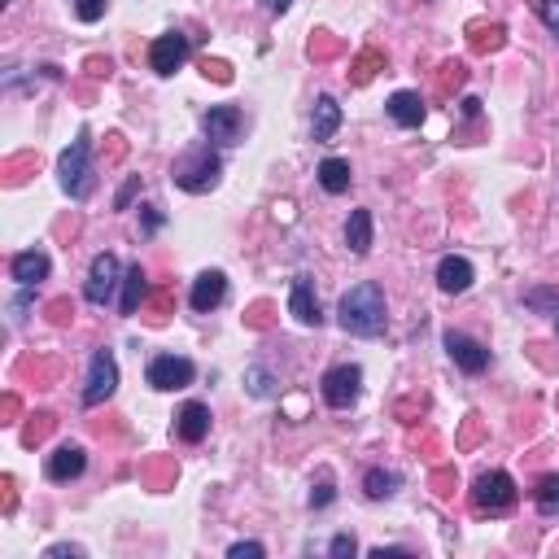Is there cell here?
<instances>
[{"label":"cell","mask_w":559,"mask_h":559,"mask_svg":"<svg viewBox=\"0 0 559 559\" xmlns=\"http://www.w3.org/2000/svg\"><path fill=\"white\" fill-rule=\"evenodd\" d=\"M525 306H529V311H542V315H555L559 311V289H546V284H538V289H525Z\"/></svg>","instance_id":"cell-24"},{"label":"cell","mask_w":559,"mask_h":559,"mask_svg":"<svg viewBox=\"0 0 559 559\" xmlns=\"http://www.w3.org/2000/svg\"><path fill=\"white\" fill-rule=\"evenodd\" d=\"M472 280H477V267H472L463 254H446L442 263H437V289L450 293V297L468 293V289H472Z\"/></svg>","instance_id":"cell-15"},{"label":"cell","mask_w":559,"mask_h":559,"mask_svg":"<svg viewBox=\"0 0 559 559\" xmlns=\"http://www.w3.org/2000/svg\"><path fill=\"white\" fill-rule=\"evenodd\" d=\"M289 315L297 319V324H306V328H319V324H324L311 276H293V284H289Z\"/></svg>","instance_id":"cell-13"},{"label":"cell","mask_w":559,"mask_h":559,"mask_svg":"<svg viewBox=\"0 0 559 559\" xmlns=\"http://www.w3.org/2000/svg\"><path fill=\"white\" fill-rule=\"evenodd\" d=\"M372 66H380V57H376V53H367L363 62H359V70H354V83H367V79H372Z\"/></svg>","instance_id":"cell-35"},{"label":"cell","mask_w":559,"mask_h":559,"mask_svg":"<svg viewBox=\"0 0 559 559\" xmlns=\"http://www.w3.org/2000/svg\"><path fill=\"white\" fill-rule=\"evenodd\" d=\"M459 110H463V118H477V114H481V101H477V97H463Z\"/></svg>","instance_id":"cell-37"},{"label":"cell","mask_w":559,"mask_h":559,"mask_svg":"<svg viewBox=\"0 0 559 559\" xmlns=\"http://www.w3.org/2000/svg\"><path fill=\"white\" fill-rule=\"evenodd\" d=\"M538 18H542V27L559 40V0H538Z\"/></svg>","instance_id":"cell-27"},{"label":"cell","mask_w":559,"mask_h":559,"mask_svg":"<svg viewBox=\"0 0 559 559\" xmlns=\"http://www.w3.org/2000/svg\"><path fill=\"white\" fill-rule=\"evenodd\" d=\"M442 346H446V354L455 359V367H459L463 376H481L485 367H490V350H485L477 337H468V332L450 328L446 337H442Z\"/></svg>","instance_id":"cell-9"},{"label":"cell","mask_w":559,"mask_h":559,"mask_svg":"<svg viewBox=\"0 0 559 559\" xmlns=\"http://www.w3.org/2000/svg\"><path fill=\"white\" fill-rule=\"evenodd\" d=\"M354 551H359V546H354L350 533H337V538L328 542V555H332V559H346V555H354Z\"/></svg>","instance_id":"cell-32"},{"label":"cell","mask_w":559,"mask_h":559,"mask_svg":"<svg viewBox=\"0 0 559 559\" xmlns=\"http://www.w3.org/2000/svg\"><path fill=\"white\" fill-rule=\"evenodd\" d=\"M175 433H180V442H188V446L206 442V433H210V407L206 402H184L180 415H175Z\"/></svg>","instance_id":"cell-17"},{"label":"cell","mask_w":559,"mask_h":559,"mask_svg":"<svg viewBox=\"0 0 559 559\" xmlns=\"http://www.w3.org/2000/svg\"><path fill=\"white\" fill-rule=\"evenodd\" d=\"M385 114L394 118L398 127H407V132H411V127L424 123L428 110H424V97H420V92H394V97H389V105H385Z\"/></svg>","instance_id":"cell-18"},{"label":"cell","mask_w":559,"mask_h":559,"mask_svg":"<svg viewBox=\"0 0 559 559\" xmlns=\"http://www.w3.org/2000/svg\"><path fill=\"white\" fill-rule=\"evenodd\" d=\"M49 428H53V420H49V415H40V424H31L27 433H22V442H27V446H35L44 433H49Z\"/></svg>","instance_id":"cell-33"},{"label":"cell","mask_w":559,"mask_h":559,"mask_svg":"<svg viewBox=\"0 0 559 559\" xmlns=\"http://www.w3.org/2000/svg\"><path fill=\"white\" fill-rule=\"evenodd\" d=\"M219 175H223V162L210 145H197V149L180 153L175 166H171V180L180 184L184 193H210V188L219 184Z\"/></svg>","instance_id":"cell-3"},{"label":"cell","mask_w":559,"mask_h":559,"mask_svg":"<svg viewBox=\"0 0 559 559\" xmlns=\"http://www.w3.org/2000/svg\"><path fill=\"white\" fill-rule=\"evenodd\" d=\"M145 380L158 394H171V389H188L197 380V363L184 359V354H153L145 367Z\"/></svg>","instance_id":"cell-6"},{"label":"cell","mask_w":559,"mask_h":559,"mask_svg":"<svg viewBox=\"0 0 559 559\" xmlns=\"http://www.w3.org/2000/svg\"><path fill=\"white\" fill-rule=\"evenodd\" d=\"M123 284V267H118L114 254H97L88 267V280H83V297H88L92 306H105L114 297V289Z\"/></svg>","instance_id":"cell-8"},{"label":"cell","mask_w":559,"mask_h":559,"mask_svg":"<svg viewBox=\"0 0 559 559\" xmlns=\"http://www.w3.org/2000/svg\"><path fill=\"white\" fill-rule=\"evenodd\" d=\"M223 297H228V276L223 271H201L193 280V293H188V306L197 315H210L214 306H223Z\"/></svg>","instance_id":"cell-14"},{"label":"cell","mask_w":559,"mask_h":559,"mask_svg":"<svg viewBox=\"0 0 559 559\" xmlns=\"http://www.w3.org/2000/svg\"><path fill=\"white\" fill-rule=\"evenodd\" d=\"M228 555H232V559H263L267 546H263V542H232Z\"/></svg>","instance_id":"cell-29"},{"label":"cell","mask_w":559,"mask_h":559,"mask_svg":"<svg viewBox=\"0 0 559 559\" xmlns=\"http://www.w3.org/2000/svg\"><path fill=\"white\" fill-rule=\"evenodd\" d=\"M337 319L346 332H354V337H380V332H385V319H389L385 315V289H380L376 280L354 284V289L341 297Z\"/></svg>","instance_id":"cell-1"},{"label":"cell","mask_w":559,"mask_h":559,"mask_svg":"<svg viewBox=\"0 0 559 559\" xmlns=\"http://www.w3.org/2000/svg\"><path fill=\"white\" fill-rule=\"evenodd\" d=\"M263 5L271 9V14H289V9H293V0H263Z\"/></svg>","instance_id":"cell-40"},{"label":"cell","mask_w":559,"mask_h":559,"mask_svg":"<svg viewBox=\"0 0 559 559\" xmlns=\"http://www.w3.org/2000/svg\"><path fill=\"white\" fill-rule=\"evenodd\" d=\"M363 490H367V498H372V503H385V498H394L402 490V477H398L394 468H372L363 477Z\"/></svg>","instance_id":"cell-23"},{"label":"cell","mask_w":559,"mask_h":559,"mask_svg":"<svg viewBox=\"0 0 559 559\" xmlns=\"http://www.w3.org/2000/svg\"><path fill=\"white\" fill-rule=\"evenodd\" d=\"M49 559H62V555H70V559H83V546H75V542H57V546H49L44 551Z\"/></svg>","instance_id":"cell-34"},{"label":"cell","mask_w":559,"mask_h":559,"mask_svg":"<svg viewBox=\"0 0 559 559\" xmlns=\"http://www.w3.org/2000/svg\"><path fill=\"white\" fill-rule=\"evenodd\" d=\"M188 53H193L188 35L184 31H166V35H158V40L149 44V66L158 70V75H175V70L188 62Z\"/></svg>","instance_id":"cell-10"},{"label":"cell","mask_w":559,"mask_h":559,"mask_svg":"<svg viewBox=\"0 0 559 559\" xmlns=\"http://www.w3.org/2000/svg\"><path fill=\"white\" fill-rule=\"evenodd\" d=\"M346 249L354 258H363L372 249V210H350L346 219Z\"/></svg>","instance_id":"cell-22"},{"label":"cell","mask_w":559,"mask_h":559,"mask_svg":"<svg viewBox=\"0 0 559 559\" xmlns=\"http://www.w3.org/2000/svg\"><path fill=\"white\" fill-rule=\"evenodd\" d=\"M319 188L332 197H341V193H350V180H354V171H350V162L346 158H324L319 162Z\"/></svg>","instance_id":"cell-21"},{"label":"cell","mask_w":559,"mask_h":559,"mask_svg":"<svg viewBox=\"0 0 559 559\" xmlns=\"http://www.w3.org/2000/svg\"><path fill=\"white\" fill-rule=\"evenodd\" d=\"M201 132L210 136V145H236L241 132H245L241 105H214V110H206V118H201Z\"/></svg>","instance_id":"cell-11"},{"label":"cell","mask_w":559,"mask_h":559,"mask_svg":"<svg viewBox=\"0 0 559 559\" xmlns=\"http://www.w3.org/2000/svg\"><path fill=\"white\" fill-rule=\"evenodd\" d=\"M83 468H88V450H83L79 442H66V446H57L53 455L44 459V477H49L53 485H66V481L83 477Z\"/></svg>","instance_id":"cell-12"},{"label":"cell","mask_w":559,"mask_h":559,"mask_svg":"<svg viewBox=\"0 0 559 559\" xmlns=\"http://www.w3.org/2000/svg\"><path fill=\"white\" fill-rule=\"evenodd\" d=\"M337 127H341V105L337 97H319L315 101V118H311V136H315V145H328L332 136H337Z\"/></svg>","instance_id":"cell-19"},{"label":"cell","mask_w":559,"mask_h":559,"mask_svg":"<svg viewBox=\"0 0 559 559\" xmlns=\"http://www.w3.org/2000/svg\"><path fill=\"white\" fill-rule=\"evenodd\" d=\"M140 193V175H127V184L118 188V197H114V210H127L132 206V197Z\"/></svg>","instance_id":"cell-31"},{"label":"cell","mask_w":559,"mask_h":559,"mask_svg":"<svg viewBox=\"0 0 559 559\" xmlns=\"http://www.w3.org/2000/svg\"><path fill=\"white\" fill-rule=\"evenodd\" d=\"M245 380H249V394H254V398H271V394H276V376H271L267 367H258V363H254Z\"/></svg>","instance_id":"cell-26"},{"label":"cell","mask_w":559,"mask_h":559,"mask_svg":"<svg viewBox=\"0 0 559 559\" xmlns=\"http://www.w3.org/2000/svg\"><path fill=\"white\" fill-rule=\"evenodd\" d=\"M105 9H110V0H75V14L79 22H97Z\"/></svg>","instance_id":"cell-28"},{"label":"cell","mask_w":559,"mask_h":559,"mask_svg":"<svg viewBox=\"0 0 559 559\" xmlns=\"http://www.w3.org/2000/svg\"><path fill=\"white\" fill-rule=\"evenodd\" d=\"M319 394H324V402L332 411H350L354 402H359V394H363V367L359 363L328 367L324 380H319Z\"/></svg>","instance_id":"cell-5"},{"label":"cell","mask_w":559,"mask_h":559,"mask_svg":"<svg viewBox=\"0 0 559 559\" xmlns=\"http://www.w3.org/2000/svg\"><path fill=\"white\" fill-rule=\"evenodd\" d=\"M533 498H538L542 516H555V511H559V477H542L538 490H533Z\"/></svg>","instance_id":"cell-25"},{"label":"cell","mask_w":559,"mask_h":559,"mask_svg":"<svg viewBox=\"0 0 559 559\" xmlns=\"http://www.w3.org/2000/svg\"><path fill=\"white\" fill-rule=\"evenodd\" d=\"M118 389V363L110 350H97L88 363V385H83V407H101V402H110Z\"/></svg>","instance_id":"cell-7"},{"label":"cell","mask_w":559,"mask_h":559,"mask_svg":"<svg viewBox=\"0 0 559 559\" xmlns=\"http://www.w3.org/2000/svg\"><path fill=\"white\" fill-rule=\"evenodd\" d=\"M206 75H214L219 83H228V79H232V75H228V66H223V62H206Z\"/></svg>","instance_id":"cell-38"},{"label":"cell","mask_w":559,"mask_h":559,"mask_svg":"<svg viewBox=\"0 0 559 559\" xmlns=\"http://www.w3.org/2000/svg\"><path fill=\"white\" fill-rule=\"evenodd\" d=\"M394 555H407V551H402V546H376L372 551V559H394Z\"/></svg>","instance_id":"cell-39"},{"label":"cell","mask_w":559,"mask_h":559,"mask_svg":"<svg viewBox=\"0 0 559 559\" xmlns=\"http://www.w3.org/2000/svg\"><path fill=\"white\" fill-rule=\"evenodd\" d=\"M57 180H62V193L75 201L92 193V136H88V127L70 140V149H62V158H57Z\"/></svg>","instance_id":"cell-2"},{"label":"cell","mask_w":559,"mask_h":559,"mask_svg":"<svg viewBox=\"0 0 559 559\" xmlns=\"http://www.w3.org/2000/svg\"><path fill=\"white\" fill-rule=\"evenodd\" d=\"M516 481H511V472L494 468V472H481L477 481H472V507L481 511V516H507L511 507H516Z\"/></svg>","instance_id":"cell-4"},{"label":"cell","mask_w":559,"mask_h":559,"mask_svg":"<svg viewBox=\"0 0 559 559\" xmlns=\"http://www.w3.org/2000/svg\"><path fill=\"white\" fill-rule=\"evenodd\" d=\"M49 271H53V263H49V254H44V249H22V254H14V263H9V276H14L22 289L44 284V280H49Z\"/></svg>","instance_id":"cell-16"},{"label":"cell","mask_w":559,"mask_h":559,"mask_svg":"<svg viewBox=\"0 0 559 559\" xmlns=\"http://www.w3.org/2000/svg\"><path fill=\"white\" fill-rule=\"evenodd\" d=\"M158 228H162V214L153 210V206H145V232L153 236V232H158Z\"/></svg>","instance_id":"cell-36"},{"label":"cell","mask_w":559,"mask_h":559,"mask_svg":"<svg viewBox=\"0 0 559 559\" xmlns=\"http://www.w3.org/2000/svg\"><path fill=\"white\" fill-rule=\"evenodd\" d=\"M555 332H559V311H555Z\"/></svg>","instance_id":"cell-41"},{"label":"cell","mask_w":559,"mask_h":559,"mask_svg":"<svg viewBox=\"0 0 559 559\" xmlns=\"http://www.w3.org/2000/svg\"><path fill=\"white\" fill-rule=\"evenodd\" d=\"M145 297H149V276H145V267L140 263H132L123 271V315H136L140 306H145Z\"/></svg>","instance_id":"cell-20"},{"label":"cell","mask_w":559,"mask_h":559,"mask_svg":"<svg viewBox=\"0 0 559 559\" xmlns=\"http://www.w3.org/2000/svg\"><path fill=\"white\" fill-rule=\"evenodd\" d=\"M332 498H337V490H332V477H319V490H311V507L315 511H324Z\"/></svg>","instance_id":"cell-30"}]
</instances>
